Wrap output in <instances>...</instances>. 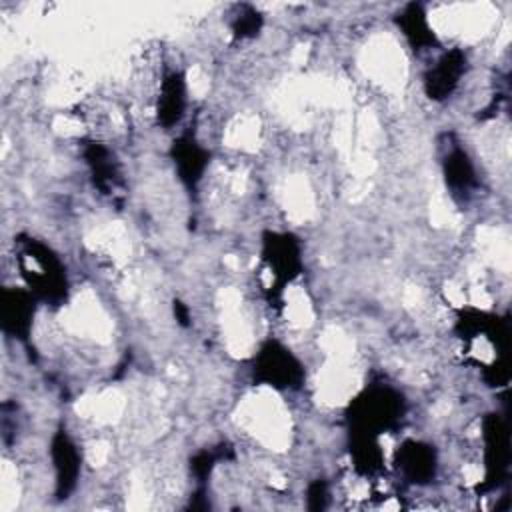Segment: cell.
<instances>
[{"instance_id":"1","label":"cell","mask_w":512,"mask_h":512,"mask_svg":"<svg viewBox=\"0 0 512 512\" xmlns=\"http://www.w3.org/2000/svg\"><path fill=\"white\" fill-rule=\"evenodd\" d=\"M20 274L26 288L44 302L58 304L68 294V278L60 258L38 240H22V250L18 254Z\"/></svg>"},{"instance_id":"2","label":"cell","mask_w":512,"mask_h":512,"mask_svg":"<svg viewBox=\"0 0 512 512\" xmlns=\"http://www.w3.org/2000/svg\"><path fill=\"white\" fill-rule=\"evenodd\" d=\"M402 396L392 388H370L352 402V426L356 434L376 436L398 422L402 414Z\"/></svg>"},{"instance_id":"3","label":"cell","mask_w":512,"mask_h":512,"mask_svg":"<svg viewBox=\"0 0 512 512\" xmlns=\"http://www.w3.org/2000/svg\"><path fill=\"white\" fill-rule=\"evenodd\" d=\"M254 380L276 390H294L304 378L300 360L280 342L268 340L254 358Z\"/></svg>"},{"instance_id":"4","label":"cell","mask_w":512,"mask_h":512,"mask_svg":"<svg viewBox=\"0 0 512 512\" xmlns=\"http://www.w3.org/2000/svg\"><path fill=\"white\" fill-rule=\"evenodd\" d=\"M262 260L272 276L274 288L280 292L286 282H292L302 268L300 244L292 234L268 232L264 236Z\"/></svg>"},{"instance_id":"5","label":"cell","mask_w":512,"mask_h":512,"mask_svg":"<svg viewBox=\"0 0 512 512\" xmlns=\"http://www.w3.org/2000/svg\"><path fill=\"white\" fill-rule=\"evenodd\" d=\"M36 296L28 288H4L0 296V322L4 334L16 340H28L34 322Z\"/></svg>"},{"instance_id":"6","label":"cell","mask_w":512,"mask_h":512,"mask_svg":"<svg viewBox=\"0 0 512 512\" xmlns=\"http://www.w3.org/2000/svg\"><path fill=\"white\" fill-rule=\"evenodd\" d=\"M466 54L460 48L446 50L424 74V92L428 98L440 102L446 100L460 84V78L466 72Z\"/></svg>"},{"instance_id":"7","label":"cell","mask_w":512,"mask_h":512,"mask_svg":"<svg viewBox=\"0 0 512 512\" xmlns=\"http://www.w3.org/2000/svg\"><path fill=\"white\" fill-rule=\"evenodd\" d=\"M50 456L56 476V496L64 498L74 490L80 474V452L66 430H58L52 436Z\"/></svg>"},{"instance_id":"8","label":"cell","mask_w":512,"mask_h":512,"mask_svg":"<svg viewBox=\"0 0 512 512\" xmlns=\"http://www.w3.org/2000/svg\"><path fill=\"white\" fill-rule=\"evenodd\" d=\"M484 462H486V480L500 482L508 468V430L504 420L498 414H490L484 420Z\"/></svg>"},{"instance_id":"9","label":"cell","mask_w":512,"mask_h":512,"mask_svg":"<svg viewBox=\"0 0 512 512\" xmlns=\"http://www.w3.org/2000/svg\"><path fill=\"white\" fill-rule=\"evenodd\" d=\"M396 464L408 482L426 484L436 474V452L424 442L408 440L398 448Z\"/></svg>"},{"instance_id":"10","label":"cell","mask_w":512,"mask_h":512,"mask_svg":"<svg viewBox=\"0 0 512 512\" xmlns=\"http://www.w3.org/2000/svg\"><path fill=\"white\" fill-rule=\"evenodd\" d=\"M186 110V80L184 74L174 70L162 78L158 100H156V116L164 128H172L178 124Z\"/></svg>"},{"instance_id":"11","label":"cell","mask_w":512,"mask_h":512,"mask_svg":"<svg viewBox=\"0 0 512 512\" xmlns=\"http://www.w3.org/2000/svg\"><path fill=\"white\" fill-rule=\"evenodd\" d=\"M172 160L178 178L188 188H196L208 166V150L202 148L192 136H182L172 146Z\"/></svg>"},{"instance_id":"12","label":"cell","mask_w":512,"mask_h":512,"mask_svg":"<svg viewBox=\"0 0 512 512\" xmlns=\"http://www.w3.org/2000/svg\"><path fill=\"white\" fill-rule=\"evenodd\" d=\"M398 26L414 50H428L438 44L426 10L418 2L404 6V10L398 14Z\"/></svg>"},{"instance_id":"13","label":"cell","mask_w":512,"mask_h":512,"mask_svg":"<svg viewBox=\"0 0 512 512\" xmlns=\"http://www.w3.org/2000/svg\"><path fill=\"white\" fill-rule=\"evenodd\" d=\"M446 184L454 194L470 192L476 186V170L470 156L462 148H452L442 162Z\"/></svg>"},{"instance_id":"14","label":"cell","mask_w":512,"mask_h":512,"mask_svg":"<svg viewBox=\"0 0 512 512\" xmlns=\"http://www.w3.org/2000/svg\"><path fill=\"white\" fill-rule=\"evenodd\" d=\"M84 158H86V164L92 172L96 186L104 192H110L118 180V170H116L110 150L98 142H90L84 150Z\"/></svg>"},{"instance_id":"15","label":"cell","mask_w":512,"mask_h":512,"mask_svg":"<svg viewBox=\"0 0 512 512\" xmlns=\"http://www.w3.org/2000/svg\"><path fill=\"white\" fill-rule=\"evenodd\" d=\"M260 28H262V14L250 6L240 10V14H236V18L232 22V34L238 40L256 36L260 32Z\"/></svg>"}]
</instances>
